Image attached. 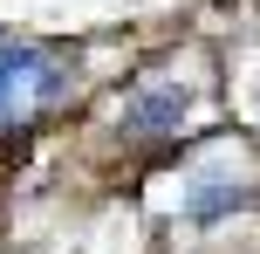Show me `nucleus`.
<instances>
[{"label":"nucleus","instance_id":"nucleus-2","mask_svg":"<svg viewBox=\"0 0 260 254\" xmlns=\"http://www.w3.org/2000/svg\"><path fill=\"white\" fill-rule=\"evenodd\" d=\"M247 200H253L247 158H212V165H199L192 186H185V213H192V220H226L233 206H247Z\"/></svg>","mask_w":260,"mask_h":254},{"label":"nucleus","instance_id":"nucleus-3","mask_svg":"<svg viewBox=\"0 0 260 254\" xmlns=\"http://www.w3.org/2000/svg\"><path fill=\"white\" fill-rule=\"evenodd\" d=\"M185 110H192V90L185 82H144V90L123 96L117 124H123V137H171L185 124Z\"/></svg>","mask_w":260,"mask_h":254},{"label":"nucleus","instance_id":"nucleus-1","mask_svg":"<svg viewBox=\"0 0 260 254\" xmlns=\"http://www.w3.org/2000/svg\"><path fill=\"white\" fill-rule=\"evenodd\" d=\"M69 90V62L35 41H0V124L27 117V110L55 103Z\"/></svg>","mask_w":260,"mask_h":254}]
</instances>
